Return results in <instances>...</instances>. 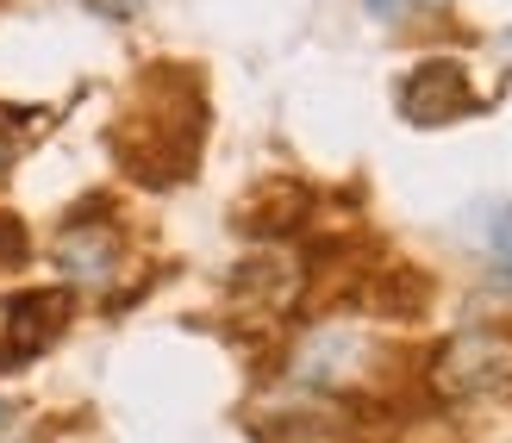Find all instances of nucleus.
Segmentation results:
<instances>
[{
	"mask_svg": "<svg viewBox=\"0 0 512 443\" xmlns=\"http://www.w3.org/2000/svg\"><path fill=\"white\" fill-rule=\"evenodd\" d=\"M194 82L188 75H150V88L138 94V107L119 125V156L132 163L138 181H182L194 175L200 156V100H188Z\"/></svg>",
	"mask_w": 512,
	"mask_h": 443,
	"instance_id": "1",
	"label": "nucleus"
},
{
	"mask_svg": "<svg viewBox=\"0 0 512 443\" xmlns=\"http://www.w3.org/2000/svg\"><path fill=\"white\" fill-rule=\"evenodd\" d=\"M431 387H438L444 400H481V394L512 387V331H494V325L456 331L450 344L431 356Z\"/></svg>",
	"mask_w": 512,
	"mask_h": 443,
	"instance_id": "2",
	"label": "nucleus"
},
{
	"mask_svg": "<svg viewBox=\"0 0 512 443\" xmlns=\"http://www.w3.org/2000/svg\"><path fill=\"white\" fill-rule=\"evenodd\" d=\"M475 107H481V94L469 82V69L450 63V57H431L400 82V119L406 125H456Z\"/></svg>",
	"mask_w": 512,
	"mask_h": 443,
	"instance_id": "3",
	"label": "nucleus"
},
{
	"mask_svg": "<svg viewBox=\"0 0 512 443\" xmlns=\"http://www.w3.org/2000/svg\"><path fill=\"white\" fill-rule=\"evenodd\" d=\"M69 312H75L69 288H38V294H19V300L7 306V344H0V362H32V356H44V350L63 337Z\"/></svg>",
	"mask_w": 512,
	"mask_h": 443,
	"instance_id": "4",
	"label": "nucleus"
},
{
	"mask_svg": "<svg viewBox=\"0 0 512 443\" xmlns=\"http://www.w3.org/2000/svg\"><path fill=\"white\" fill-rule=\"evenodd\" d=\"M57 269L75 281V288H107V281L125 269V244L113 225L100 219H69L57 231Z\"/></svg>",
	"mask_w": 512,
	"mask_h": 443,
	"instance_id": "5",
	"label": "nucleus"
},
{
	"mask_svg": "<svg viewBox=\"0 0 512 443\" xmlns=\"http://www.w3.org/2000/svg\"><path fill=\"white\" fill-rule=\"evenodd\" d=\"M363 362H375V344H369V337L331 325V331H313V337L300 344L294 381H306V387H344V381L363 375Z\"/></svg>",
	"mask_w": 512,
	"mask_h": 443,
	"instance_id": "6",
	"label": "nucleus"
},
{
	"mask_svg": "<svg viewBox=\"0 0 512 443\" xmlns=\"http://www.w3.org/2000/svg\"><path fill=\"white\" fill-rule=\"evenodd\" d=\"M300 281H306V269L294 256H250L238 269V281H232V294L244 306H256V312H288L300 300Z\"/></svg>",
	"mask_w": 512,
	"mask_h": 443,
	"instance_id": "7",
	"label": "nucleus"
},
{
	"mask_svg": "<svg viewBox=\"0 0 512 443\" xmlns=\"http://www.w3.org/2000/svg\"><path fill=\"white\" fill-rule=\"evenodd\" d=\"M306 219V188L300 181H263L244 206H238V225L250 238H281V231H294Z\"/></svg>",
	"mask_w": 512,
	"mask_h": 443,
	"instance_id": "8",
	"label": "nucleus"
},
{
	"mask_svg": "<svg viewBox=\"0 0 512 443\" xmlns=\"http://www.w3.org/2000/svg\"><path fill=\"white\" fill-rule=\"evenodd\" d=\"M44 113H0V181H7V169H13V156H19V144L32 138V125H38Z\"/></svg>",
	"mask_w": 512,
	"mask_h": 443,
	"instance_id": "9",
	"label": "nucleus"
},
{
	"mask_svg": "<svg viewBox=\"0 0 512 443\" xmlns=\"http://www.w3.org/2000/svg\"><path fill=\"white\" fill-rule=\"evenodd\" d=\"M488 256L500 263V275L512 281V206H494V213H488Z\"/></svg>",
	"mask_w": 512,
	"mask_h": 443,
	"instance_id": "10",
	"label": "nucleus"
},
{
	"mask_svg": "<svg viewBox=\"0 0 512 443\" xmlns=\"http://www.w3.org/2000/svg\"><path fill=\"white\" fill-rule=\"evenodd\" d=\"M363 7H369V19L400 25V19H413V13H438V7H450V0H363Z\"/></svg>",
	"mask_w": 512,
	"mask_h": 443,
	"instance_id": "11",
	"label": "nucleus"
},
{
	"mask_svg": "<svg viewBox=\"0 0 512 443\" xmlns=\"http://www.w3.org/2000/svg\"><path fill=\"white\" fill-rule=\"evenodd\" d=\"M19 256H25V225L19 219H0V269L19 263Z\"/></svg>",
	"mask_w": 512,
	"mask_h": 443,
	"instance_id": "12",
	"label": "nucleus"
},
{
	"mask_svg": "<svg viewBox=\"0 0 512 443\" xmlns=\"http://www.w3.org/2000/svg\"><path fill=\"white\" fill-rule=\"evenodd\" d=\"M82 7H88L94 19H138L144 0H82Z\"/></svg>",
	"mask_w": 512,
	"mask_h": 443,
	"instance_id": "13",
	"label": "nucleus"
},
{
	"mask_svg": "<svg viewBox=\"0 0 512 443\" xmlns=\"http://www.w3.org/2000/svg\"><path fill=\"white\" fill-rule=\"evenodd\" d=\"M7 425H13V406H7V400H0V431H7Z\"/></svg>",
	"mask_w": 512,
	"mask_h": 443,
	"instance_id": "14",
	"label": "nucleus"
}]
</instances>
